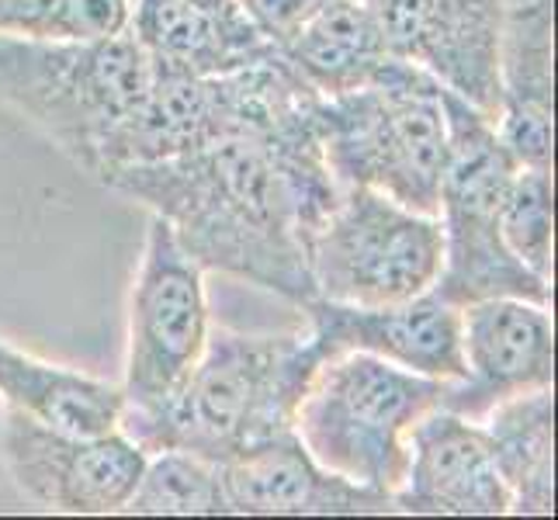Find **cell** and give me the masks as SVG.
I'll use <instances>...</instances> for the list:
<instances>
[{"label": "cell", "instance_id": "obj_21", "mask_svg": "<svg viewBox=\"0 0 558 520\" xmlns=\"http://www.w3.org/2000/svg\"><path fill=\"white\" fill-rule=\"evenodd\" d=\"M122 513L146 517H226V489L216 461L181 448L146 455L140 483Z\"/></svg>", "mask_w": 558, "mask_h": 520}, {"label": "cell", "instance_id": "obj_11", "mask_svg": "<svg viewBox=\"0 0 558 520\" xmlns=\"http://www.w3.org/2000/svg\"><path fill=\"white\" fill-rule=\"evenodd\" d=\"M551 310L531 299H483L461 305V378L445 382L440 407L483 420L496 402L551 389Z\"/></svg>", "mask_w": 558, "mask_h": 520}, {"label": "cell", "instance_id": "obj_12", "mask_svg": "<svg viewBox=\"0 0 558 520\" xmlns=\"http://www.w3.org/2000/svg\"><path fill=\"white\" fill-rule=\"evenodd\" d=\"M302 313L323 358L361 351L437 382L461 378V310L437 292L385 305L313 299Z\"/></svg>", "mask_w": 558, "mask_h": 520}, {"label": "cell", "instance_id": "obj_3", "mask_svg": "<svg viewBox=\"0 0 558 520\" xmlns=\"http://www.w3.org/2000/svg\"><path fill=\"white\" fill-rule=\"evenodd\" d=\"M427 70L389 56L372 84L319 98L316 129L340 188H372L437 216L448 119Z\"/></svg>", "mask_w": 558, "mask_h": 520}, {"label": "cell", "instance_id": "obj_19", "mask_svg": "<svg viewBox=\"0 0 558 520\" xmlns=\"http://www.w3.org/2000/svg\"><path fill=\"white\" fill-rule=\"evenodd\" d=\"M278 52L323 98L372 84L392 56L368 0H323Z\"/></svg>", "mask_w": 558, "mask_h": 520}, {"label": "cell", "instance_id": "obj_2", "mask_svg": "<svg viewBox=\"0 0 558 520\" xmlns=\"http://www.w3.org/2000/svg\"><path fill=\"white\" fill-rule=\"evenodd\" d=\"M323 351L305 334H246L211 326L195 368L153 410H122L119 427L153 455L181 448L208 461L295 431L299 402Z\"/></svg>", "mask_w": 558, "mask_h": 520}, {"label": "cell", "instance_id": "obj_22", "mask_svg": "<svg viewBox=\"0 0 558 520\" xmlns=\"http://www.w3.org/2000/svg\"><path fill=\"white\" fill-rule=\"evenodd\" d=\"M129 0H0V38H105L129 28Z\"/></svg>", "mask_w": 558, "mask_h": 520}, {"label": "cell", "instance_id": "obj_4", "mask_svg": "<svg viewBox=\"0 0 558 520\" xmlns=\"http://www.w3.org/2000/svg\"><path fill=\"white\" fill-rule=\"evenodd\" d=\"M153 63L129 32L105 38H0V101L98 173L101 149L149 87Z\"/></svg>", "mask_w": 558, "mask_h": 520}, {"label": "cell", "instance_id": "obj_7", "mask_svg": "<svg viewBox=\"0 0 558 520\" xmlns=\"http://www.w3.org/2000/svg\"><path fill=\"white\" fill-rule=\"evenodd\" d=\"M445 264V229L372 188H343L310 240L316 299L385 305L430 292Z\"/></svg>", "mask_w": 558, "mask_h": 520}, {"label": "cell", "instance_id": "obj_15", "mask_svg": "<svg viewBox=\"0 0 558 520\" xmlns=\"http://www.w3.org/2000/svg\"><path fill=\"white\" fill-rule=\"evenodd\" d=\"M555 0H524L507 8L499 35L496 132L517 167L551 170L555 73H551Z\"/></svg>", "mask_w": 558, "mask_h": 520}, {"label": "cell", "instance_id": "obj_16", "mask_svg": "<svg viewBox=\"0 0 558 520\" xmlns=\"http://www.w3.org/2000/svg\"><path fill=\"white\" fill-rule=\"evenodd\" d=\"M229 136L226 87L219 76H195L178 70L153 66L149 87L129 119L114 129V136L101 149V164L94 178L111 170L157 164L202 149Z\"/></svg>", "mask_w": 558, "mask_h": 520}, {"label": "cell", "instance_id": "obj_13", "mask_svg": "<svg viewBox=\"0 0 558 520\" xmlns=\"http://www.w3.org/2000/svg\"><path fill=\"white\" fill-rule=\"evenodd\" d=\"M396 513L507 517L510 493L478 420L434 407L410 434L407 475L392 493Z\"/></svg>", "mask_w": 558, "mask_h": 520}, {"label": "cell", "instance_id": "obj_5", "mask_svg": "<svg viewBox=\"0 0 558 520\" xmlns=\"http://www.w3.org/2000/svg\"><path fill=\"white\" fill-rule=\"evenodd\" d=\"M440 101L448 119V164L437 195L445 264L430 292L458 310L483 299L551 305V278L534 275L499 229V208L521 167L499 140L496 119L448 87H440Z\"/></svg>", "mask_w": 558, "mask_h": 520}, {"label": "cell", "instance_id": "obj_10", "mask_svg": "<svg viewBox=\"0 0 558 520\" xmlns=\"http://www.w3.org/2000/svg\"><path fill=\"white\" fill-rule=\"evenodd\" d=\"M392 56L496 119L507 0H368Z\"/></svg>", "mask_w": 558, "mask_h": 520}, {"label": "cell", "instance_id": "obj_20", "mask_svg": "<svg viewBox=\"0 0 558 520\" xmlns=\"http://www.w3.org/2000/svg\"><path fill=\"white\" fill-rule=\"evenodd\" d=\"M510 493V513H555V396L534 389L513 396L478 420Z\"/></svg>", "mask_w": 558, "mask_h": 520}, {"label": "cell", "instance_id": "obj_8", "mask_svg": "<svg viewBox=\"0 0 558 520\" xmlns=\"http://www.w3.org/2000/svg\"><path fill=\"white\" fill-rule=\"evenodd\" d=\"M211 334L205 271L170 226L149 216L140 271L129 295L125 410H153L195 368Z\"/></svg>", "mask_w": 558, "mask_h": 520}, {"label": "cell", "instance_id": "obj_1", "mask_svg": "<svg viewBox=\"0 0 558 520\" xmlns=\"http://www.w3.org/2000/svg\"><path fill=\"white\" fill-rule=\"evenodd\" d=\"M101 184L163 219L202 271L257 285L299 310L316 299L310 240L343 191L319 136H226L170 160L111 170Z\"/></svg>", "mask_w": 558, "mask_h": 520}, {"label": "cell", "instance_id": "obj_25", "mask_svg": "<svg viewBox=\"0 0 558 520\" xmlns=\"http://www.w3.org/2000/svg\"><path fill=\"white\" fill-rule=\"evenodd\" d=\"M129 4H132V0H129Z\"/></svg>", "mask_w": 558, "mask_h": 520}, {"label": "cell", "instance_id": "obj_14", "mask_svg": "<svg viewBox=\"0 0 558 520\" xmlns=\"http://www.w3.org/2000/svg\"><path fill=\"white\" fill-rule=\"evenodd\" d=\"M229 513L254 517H357L396 513L389 493H375L330 472L310 455L299 434H281L219 465Z\"/></svg>", "mask_w": 558, "mask_h": 520}, {"label": "cell", "instance_id": "obj_18", "mask_svg": "<svg viewBox=\"0 0 558 520\" xmlns=\"http://www.w3.org/2000/svg\"><path fill=\"white\" fill-rule=\"evenodd\" d=\"M0 402L43 427L66 434L119 431L125 396L122 385L94 378L70 364L43 361L0 337Z\"/></svg>", "mask_w": 558, "mask_h": 520}, {"label": "cell", "instance_id": "obj_6", "mask_svg": "<svg viewBox=\"0 0 558 520\" xmlns=\"http://www.w3.org/2000/svg\"><path fill=\"white\" fill-rule=\"evenodd\" d=\"M445 382L343 351L323 358L305 389L295 434L330 472L375 493H396L407 475L410 434L434 407Z\"/></svg>", "mask_w": 558, "mask_h": 520}, {"label": "cell", "instance_id": "obj_23", "mask_svg": "<svg viewBox=\"0 0 558 520\" xmlns=\"http://www.w3.org/2000/svg\"><path fill=\"white\" fill-rule=\"evenodd\" d=\"M504 240L534 275L551 278V170L521 167L499 208Z\"/></svg>", "mask_w": 558, "mask_h": 520}, {"label": "cell", "instance_id": "obj_9", "mask_svg": "<svg viewBox=\"0 0 558 520\" xmlns=\"http://www.w3.org/2000/svg\"><path fill=\"white\" fill-rule=\"evenodd\" d=\"M0 461L28 504L56 513H122L146 465V451L122 427L108 434H66L4 410Z\"/></svg>", "mask_w": 558, "mask_h": 520}, {"label": "cell", "instance_id": "obj_24", "mask_svg": "<svg viewBox=\"0 0 558 520\" xmlns=\"http://www.w3.org/2000/svg\"><path fill=\"white\" fill-rule=\"evenodd\" d=\"M236 4L243 8V14L254 22V28L267 43L278 49L299 32V25L323 4V0H236Z\"/></svg>", "mask_w": 558, "mask_h": 520}, {"label": "cell", "instance_id": "obj_17", "mask_svg": "<svg viewBox=\"0 0 558 520\" xmlns=\"http://www.w3.org/2000/svg\"><path fill=\"white\" fill-rule=\"evenodd\" d=\"M157 70L219 76L271 60L278 49L254 28L236 4L202 0H132L129 28Z\"/></svg>", "mask_w": 558, "mask_h": 520}]
</instances>
